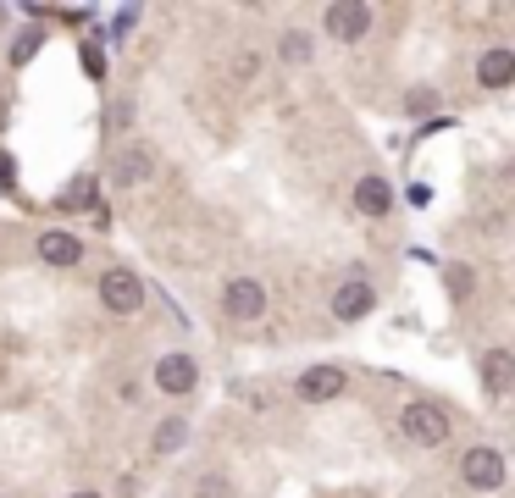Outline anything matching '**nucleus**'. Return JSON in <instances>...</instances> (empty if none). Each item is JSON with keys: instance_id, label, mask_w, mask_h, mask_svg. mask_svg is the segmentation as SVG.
<instances>
[{"instance_id": "1", "label": "nucleus", "mask_w": 515, "mask_h": 498, "mask_svg": "<svg viewBox=\"0 0 515 498\" xmlns=\"http://www.w3.org/2000/svg\"><path fill=\"white\" fill-rule=\"evenodd\" d=\"M399 427H405V438L416 449H444L449 443V415H444V404H432V399H410Z\"/></svg>"}, {"instance_id": "2", "label": "nucleus", "mask_w": 515, "mask_h": 498, "mask_svg": "<svg viewBox=\"0 0 515 498\" xmlns=\"http://www.w3.org/2000/svg\"><path fill=\"white\" fill-rule=\"evenodd\" d=\"M100 305H106L111 316H139V305H144V283L128 272V266H111V272L100 277Z\"/></svg>"}, {"instance_id": "3", "label": "nucleus", "mask_w": 515, "mask_h": 498, "mask_svg": "<svg viewBox=\"0 0 515 498\" xmlns=\"http://www.w3.org/2000/svg\"><path fill=\"white\" fill-rule=\"evenodd\" d=\"M372 23H377V12H372V6H360V0H338V6H327V12H322V28L333 39H344V45L366 39V34H372Z\"/></svg>"}, {"instance_id": "4", "label": "nucleus", "mask_w": 515, "mask_h": 498, "mask_svg": "<svg viewBox=\"0 0 515 498\" xmlns=\"http://www.w3.org/2000/svg\"><path fill=\"white\" fill-rule=\"evenodd\" d=\"M222 310H228V321H261L266 316V288L255 283V277H233L228 288H222Z\"/></svg>"}, {"instance_id": "5", "label": "nucleus", "mask_w": 515, "mask_h": 498, "mask_svg": "<svg viewBox=\"0 0 515 498\" xmlns=\"http://www.w3.org/2000/svg\"><path fill=\"white\" fill-rule=\"evenodd\" d=\"M150 172H156V150L150 144H122L111 155V183L117 189H139V183H150Z\"/></svg>"}, {"instance_id": "6", "label": "nucleus", "mask_w": 515, "mask_h": 498, "mask_svg": "<svg viewBox=\"0 0 515 498\" xmlns=\"http://www.w3.org/2000/svg\"><path fill=\"white\" fill-rule=\"evenodd\" d=\"M156 388L172 393V399H183V393H194V382H200V366H194V355H183V349H172V355L156 360Z\"/></svg>"}, {"instance_id": "7", "label": "nucleus", "mask_w": 515, "mask_h": 498, "mask_svg": "<svg viewBox=\"0 0 515 498\" xmlns=\"http://www.w3.org/2000/svg\"><path fill=\"white\" fill-rule=\"evenodd\" d=\"M460 476H466V487H477V493H499L504 487V454L499 449H466Z\"/></svg>"}, {"instance_id": "8", "label": "nucleus", "mask_w": 515, "mask_h": 498, "mask_svg": "<svg viewBox=\"0 0 515 498\" xmlns=\"http://www.w3.org/2000/svg\"><path fill=\"white\" fill-rule=\"evenodd\" d=\"M344 388H349V377L338 366H311L300 382H294V399L300 404H327V399H338Z\"/></svg>"}, {"instance_id": "9", "label": "nucleus", "mask_w": 515, "mask_h": 498, "mask_svg": "<svg viewBox=\"0 0 515 498\" xmlns=\"http://www.w3.org/2000/svg\"><path fill=\"white\" fill-rule=\"evenodd\" d=\"M482 388H488V399H510V388H515V355L510 349H488V355H482Z\"/></svg>"}, {"instance_id": "10", "label": "nucleus", "mask_w": 515, "mask_h": 498, "mask_svg": "<svg viewBox=\"0 0 515 498\" xmlns=\"http://www.w3.org/2000/svg\"><path fill=\"white\" fill-rule=\"evenodd\" d=\"M510 78H515V50H504V45L482 50V61H477V83H482V89H510Z\"/></svg>"}, {"instance_id": "11", "label": "nucleus", "mask_w": 515, "mask_h": 498, "mask_svg": "<svg viewBox=\"0 0 515 498\" xmlns=\"http://www.w3.org/2000/svg\"><path fill=\"white\" fill-rule=\"evenodd\" d=\"M39 261L45 266H78L84 261V244L72 233H61V227H50V233H39Z\"/></svg>"}, {"instance_id": "12", "label": "nucleus", "mask_w": 515, "mask_h": 498, "mask_svg": "<svg viewBox=\"0 0 515 498\" xmlns=\"http://www.w3.org/2000/svg\"><path fill=\"white\" fill-rule=\"evenodd\" d=\"M372 305H377V288H372V283H344V288L333 294V316H338V321H360Z\"/></svg>"}, {"instance_id": "13", "label": "nucleus", "mask_w": 515, "mask_h": 498, "mask_svg": "<svg viewBox=\"0 0 515 498\" xmlns=\"http://www.w3.org/2000/svg\"><path fill=\"white\" fill-rule=\"evenodd\" d=\"M388 205H394V194H388L383 178H360L355 183V211L360 216H388Z\"/></svg>"}, {"instance_id": "14", "label": "nucleus", "mask_w": 515, "mask_h": 498, "mask_svg": "<svg viewBox=\"0 0 515 498\" xmlns=\"http://www.w3.org/2000/svg\"><path fill=\"white\" fill-rule=\"evenodd\" d=\"M183 443H189V421L172 415V421H161V427H156V454H178Z\"/></svg>"}, {"instance_id": "15", "label": "nucleus", "mask_w": 515, "mask_h": 498, "mask_svg": "<svg viewBox=\"0 0 515 498\" xmlns=\"http://www.w3.org/2000/svg\"><path fill=\"white\" fill-rule=\"evenodd\" d=\"M277 56H283V61H311V39H305L300 28H288L283 45H277Z\"/></svg>"}, {"instance_id": "16", "label": "nucleus", "mask_w": 515, "mask_h": 498, "mask_svg": "<svg viewBox=\"0 0 515 498\" xmlns=\"http://www.w3.org/2000/svg\"><path fill=\"white\" fill-rule=\"evenodd\" d=\"M194 498H228V476H200V482H194Z\"/></svg>"}, {"instance_id": "17", "label": "nucleus", "mask_w": 515, "mask_h": 498, "mask_svg": "<svg viewBox=\"0 0 515 498\" xmlns=\"http://www.w3.org/2000/svg\"><path fill=\"white\" fill-rule=\"evenodd\" d=\"M255 72H261V61H255V56H239V61H233V78H255Z\"/></svg>"}, {"instance_id": "18", "label": "nucleus", "mask_w": 515, "mask_h": 498, "mask_svg": "<svg viewBox=\"0 0 515 498\" xmlns=\"http://www.w3.org/2000/svg\"><path fill=\"white\" fill-rule=\"evenodd\" d=\"M34 50H39V34H28V39H23V45H17V50H12V61H17V67H23V61H28V56H34Z\"/></svg>"}, {"instance_id": "19", "label": "nucleus", "mask_w": 515, "mask_h": 498, "mask_svg": "<svg viewBox=\"0 0 515 498\" xmlns=\"http://www.w3.org/2000/svg\"><path fill=\"white\" fill-rule=\"evenodd\" d=\"M432 100H438V95H432V89H427V95H421V89H416V95H410V111H432Z\"/></svg>"}, {"instance_id": "20", "label": "nucleus", "mask_w": 515, "mask_h": 498, "mask_svg": "<svg viewBox=\"0 0 515 498\" xmlns=\"http://www.w3.org/2000/svg\"><path fill=\"white\" fill-rule=\"evenodd\" d=\"M78 498H100V493H78Z\"/></svg>"}, {"instance_id": "21", "label": "nucleus", "mask_w": 515, "mask_h": 498, "mask_svg": "<svg viewBox=\"0 0 515 498\" xmlns=\"http://www.w3.org/2000/svg\"><path fill=\"white\" fill-rule=\"evenodd\" d=\"M0 17H6V12H0Z\"/></svg>"}]
</instances>
